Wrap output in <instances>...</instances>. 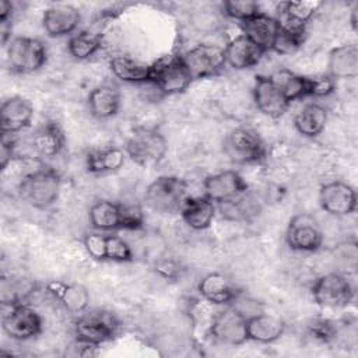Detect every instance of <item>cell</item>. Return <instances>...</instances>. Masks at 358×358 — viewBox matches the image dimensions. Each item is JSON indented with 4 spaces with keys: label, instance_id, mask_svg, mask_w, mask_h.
Segmentation results:
<instances>
[{
    "label": "cell",
    "instance_id": "6da1fadb",
    "mask_svg": "<svg viewBox=\"0 0 358 358\" xmlns=\"http://www.w3.org/2000/svg\"><path fill=\"white\" fill-rule=\"evenodd\" d=\"M62 190V178L50 166L42 165L27 175L18 183L20 197L34 208L45 210L53 206Z\"/></svg>",
    "mask_w": 358,
    "mask_h": 358
},
{
    "label": "cell",
    "instance_id": "7a4b0ae2",
    "mask_svg": "<svg viewBox=\"0 0 358 358\" xmlns=\"http://www.w3.org/2000/svg\"><path fill=\"white\" fill-rule=\"evenodd\" d=\"M126 155L138 166L150 169L158 166L168 151L164 134L148 126H138L131 130L124 144Z\"/></svg>",
    "mask_w": 358,
    "mask_h": 358
},
{
    "label": "cell",
    "instance_id": "3957f363",
    "mask_svg": "<svg viewBox=\"0 0 358 358\" xmlns=\"http://www.w3.org/2000/svg\"><path fill=\"white\" fill-rule=\"evenodd\" d=\"M192 81L182 55H168L150 64V83L164 95L180 94Z\"/></svg>",
    "mask_w": 358,
    "mask_h": 358
},
{
    "label": "cell",
    "instance_id": "277c9868",
    "mask_svg": "<svg viewBox=\"0 0 358 358\" xmlns=\"http://www.w3.org/2000/svg\"><path fill=\"white\" fill-rule=\"evenodd\" d=\"M222 150L234 164H257L267 155V147L257 131L248 127L231 130L222 143Z\"/></svg>",
    "mask_w": 358,
    "mask_h": 358
},
{
    "label": "cell",
    "instance_id": "5b68a950",
    "mask_svg": "<svg viewBox=\"0 0 358 358\" xmlns=\"http://www.w3.org/2000/svg\"><path fill=\"white\" fill-rule=\"evenodd\" d=\"M6 55L8 67L17 74L38 71L48 60V50L43 42L31 36H15L10 39Z\"/></svg>",
    "mask_w": 358,
    "mask_h": 358
},
{
    "label": "cell",
    "instance_id": "8992f818",
    "mask_svg": "<svg viewBox=\"0 0 358 358\" xmlns=\"http://www.w3.org/2000/svg\"><path fill=\"white\" fill-rule=\"evenodd\" d=\"M186 182L179 176H159L152 180L144 193L145 204L161 214H172L180 210L186 196Z\"/></svg>",
    "mask_w": 358,
    "mask_h": 358
},
{
    "label": "cell",
    "instance_id": "52a82bcc",
    "mask_svg": "<svg viewBox=\"0 0 358 358\" xmlns=\"http://www.w3.org/2000/svg\"><path fill=\"white\" fill-rule=\"evenodd\" d=\"M310 291L315 303L320 308H345L354 299L352 284L340 273H327L317 277Z\"/></svg>",
    "mask_w": 358,
    "mask_h": 358
},
{
    "label": "cell",
    "instance_id": "ba28073f",
    "mask_svg": "<svg viewBox=\"0 0 358 358\" xmlns=\"http://www.w3.org/2000/svg\"><path fill=\"white\" fill-rule=\"evenodd\" d=\"M285 242L296 252H317L323 245V229L319 220L309 213L295 214L285 231Z\"/></svg>",
    "mask_w": 358,
    "mask_h": 358
},
{
    "label": "cell",
    "instance_id": "9c48e42d",
    "mask_svg": "<svg viewBox=\"0 0 358 358\" xmlns=\"http://www.w3.org/2000/svg\"><path fill=\"white\" fill-rule=\"evenodd\" d=\"M120 329V322L113 313L96 310L80 316L76 320L74 331L77 340L99 347L103 343L112 341Z\"/></svg>",
    "mask_w": 358,
    "mask_h": 358
},
{
    "label": "cell",
    "instance_id": "30bf717a",
    "mask_svg": "<svg viewBox=\"0 0 358 358\" xmlns=\"http://www.w3.org/2000/svg\"><path fill=\"white\" fill-rule=\"evenodd\" d=\"M246 319L248 316L236 306L227 305L225 309L214 316L208 333L220 344L229 347L242 345L248 341Z\"/></svg>",
    "mask_w": 358,
    "mask_h": 358
},
{
    "label": "cell",
    "instance_id": "8fae6325",
    "mask_svg": "<svg viewBox=\"0 0 358 358\" xmlns=\"http://www.w3.org/2000/svg\"><path fill=\"white\" fill-rule=\"evenodd\" d=\"M182 57L193 80L214 77L227 64L224 48L214 43H197Z\"/></svg>",
    "mask_w": 358,
    "mask_h": 358
},
{
    "label": "cell",
    "instance_id": "7c38bea8",
    "mask_svg": "<svg viewBox=\"0 0 358 358\" xmlns=\"http://www.w3.org/2000/svg\"><path fill=\"white\" fill-rule=\"evenodd\" d=\"M3 331L17 341H24L36 337L42 331V317L29 305H11L10 310L1 319Z\"/></svg>",
    "mask_w": 358,
    "mask_h": 358
},
{
    "label": "cell",
    "instance_id": "4fadbf2b",
    "mask_svg": "<svg viewBox=\"0 0 358 358\" xmlns=\"http://www.w3.org/2000/svg\"><path fill=\"white\" fill-rule=\"evenodd\" d=\"M87 253L102 262L126 263L133 260V252L129 243L116 235H105L101 232H90L83 239Z\"/></svg>",
    "mask_w": 358,
    "mask_h": 358
},
{
    "label": "cell",
    "instance_id": "5bb4252c",
    "mask_svg": "<svg viewBox=\"0 0 358 358\" xmlns=\"http://www.w3.org/2000/svg\"><path fill=\"white\" fill-rule=\"evenodd\" d=\"M319 204L322 210L334 217H345L357 210L355 189L343 180L323 183L319 189Z\"/></svg>",
    "mask_w": 358,
    "mask_h": 358
},
{
    "label": "cell",
    "instance_id": "9a60e30c",
    "mask_svg": "<svg viewBox=\"0 0 358 358\" xmlns=\"http://www.w3.org/2000/svg\"><path fill=\"white\" fill-rule=\"evenodd\" d=\"M203 189L206 197L218 204L248 192V183L238 171L228 169L206 176Z\"/></svg>",
    "mask_w": 358,
    "mask_h": 358
},
{
    "label": "cell",
    "instance_id": "2e32d148",
    "mask_svg": "<svg viewBox=\"0 0 358 358\" xmlns=\"http://www.w3.org/2000/svg\"><path fill=\"white\" fill-rule=\"evenodd\" d=\"M34 117V106L29 99L14 95L3 101L0 108V127L3 136H13L28 127Z\"/></svg>",
    "mask_w": 358,
    "mask_h": 358
},
{
    "label": "cell",
    "instance_id": "e0dca14e",
    "mask_svg": "<svg viewBox=\"0 0 358 358\" xmlns=\"http://www.w3.org/2000/svg\"><path fill=\"white\" fill-rule=\"evenodd\" d=\"M253 101L260 113L273 119L281 117L289 106L287 98L274 85L268 76H256L253 85Z\"/></svg>",
    "mask_w": 358,
    "mask_h": 358
},
{
    "label": "cell",
    "instance_id": "ac0fdd59",
    "mask_svg": "<svg viewBox=\"0 0 358 358\" xmlns=\"http://www.w3.org/2000/svg\"><path fill=\"white\" fill-rule=\"evenodd\" d=\"M197 291L210 303L214 305H232L239 295L241 289L224 273L213 271L206 274L197 284Z\"/></svg>",
    "mask_w": 358,
    "mask_h": 358
},
{
    "label": "cell",
    "instance_id": "d6986e66",
    "mask_svg": "<svg viewBox=\"0 0 358 358\" xmlns=\"http://www.w3.org/2000/svg\"><path fill=\"white\" fill-rule=\"evenodd\" d=\"M66 137L59 123L48 120L34 130L31 134V148L34 154L42 159L56 158L64 148Z\"/></svg>",
    "mask_w": 358,
    "mask_h": 358
},
{
    "label": "cell",
    "instance_id": "ffe728a7",
    "mask_svg": "<svg viewBox=\"0 0 358 358\" xmlns=\"http://www.w3.org/2000/svg\"><path fill=\"white\" fill-rule=\"evenodd\" d=\"M81 21L80 11L71 4H53L42 14V27L52 38L73 34Z\"/></svg>",
    "mask_w": 358,
    "mask_h": 358
},
{
    "label": "cell",
    "instance_id": "44dd1931",
    "mask_svg": "<svg viewBox=\"0 0 358 358\" xmlns=\"http://www.w3.org/2000/svg\"><path fill=\"white\" fill-rule=\"evenodd\" d=\"M225 63L235 70H248L255 67L266 53L243 34L232 38L224 48Z\"/></svg>",
    "mask_w": 358,
    "mask_h": 358
},
{
    "label": "cell",
    "instance_id": "7402d4cb",
    "mask_svg": "<svg viewBox=\"0 0 358 358\" xmlns=\"http://www.w3.org/2000/svg\"><path fill=\"white\" fill-rule=\"evenodd\" d=\"M285 322L273 313H256L248 316L246 330L248 340L260 344H270L280 340L285 331Z\"/></svg>",
    "mask_w": 358,
    "mask_h": 358
},
{
    "label": "cell",
    "instance_id": "603a6c76",
    "mask_svg": "<svg viewBox=\"0 0 358 358\" xmlns=\"http://www.w3.org/2000/svg\"><path fill=\"white\" fill-rule=\"evenodd\" d=\"M122 95L113 84H99L91 90L87 98L90 113L98 119L105 120L115 116L120 109Z\"/></svg>",
    "mask_w": 358,
    "mask_h": 358
},
{
    "label": "cell",
    "instance_id": "cb8c5ba5",
    "mask_svg": "<svg viewBox=\"0 0 358 358\" xmlns=\"http://www.w3.org/2000/svg\"><path fill=\"white\" fill-rule=\"evenodd\" d=\"M242 34L257 45L264 52L271 50L274 39L277 36L280 24L277 18L267 14H257L243 22H241Z\"/></svg>",
    "mask_w": 358,
    "mask_h": 358
},
{
    "label": "cell",
    "instance_id": "d4e9b609",
    "mask_svg": "<svg viewBox=\"0 0 358 358\" xmlns=\"http://www.w3.org/2000/svg\"><path fill=\"white\" fill-rule=\"evenodd\" d=\"M48 291L59 301V303L70 313H83L90 303L88 289L77 282L49 281Z\"/></svg>",
    "mask_w": 358,
    "mask_h": 358
},
{
    "label": "cell",
    "instance_id": "484cf974",
    "mask_svg": "<svg viewBox=\"0 0 358 358\" xmlns=\"http://www.w3.org/2000/svg\"><path fill=\"white\" fill-rule=\"evenodd\" d=\"M179 213L189 228L194 231H203L211 225L215 217V206L214 201L206 196L186 197L180 206Z\"/></svg>",
    "mask_w": 358,
    "mask_h": 358
},
{
    "label": "cell",
    "instance_id": "4316f807",
    "mask_svg": "<svg viewBox=\"0 0 358 358\" xmlns=\"http://www.w3.org/2000/svg\"><path fill=\"white\" fill-rule=\"evenodd\" d=\"M329 76L331 78H355L358 76V46L343 43L333 48L327 59Z\"/></svg>",
    "mask_w": 358,
    "mask_h": 358
},
{
    "label": "cell",
    "instance_id": "83f0119b",
    "mask_svg": "<svg viewBox=\"0 0 358 358\" xmlns=\"http://www.w3.org/2000/svg\"><path fill=\"white\" fill-rule=\"evenodd\" d=\"M126 151L120 147L108 145L91 150L85 157V168L90 173H110L119 171L126 162Z\"/></svg>",
    "mask_w": 358,
    "mask_h": 358
},
{
    "label": "cell",
    "instance_id": "f1b7e54d",
    "mask_svg": "<svg viewBox=\"0 0 358 358\" xmlns=\"http://www.w3.org/2000/svg\"><path fill=\"white\" fill-rule=\"evenodd\" d=\"M218 211L227 221L246 222L259 215L260 203L256 197L245 192L234 199L218 203Z\"/></svg>",
    "mask_w": 358,
    "mask_h": 358
},
{
    "label": "cell",
    "instance_id": "f546056e",
    "mask_svg": "<svg viewBox=\"0 0 358 358\" xmlns=\"http://www.w3.org/2000/svg\"><path fill=\"white\" fill-rule=\"evenodd\" d=\"M327 110L316 102H308L298 109L294 116V126L296 131L305 137L319 136L326 126Z\"/></svg>",
    "mask_w": 358,
    "mask_h": 358
},
{
    "label": "cell",
    "instance_id": "4dcf8cb0",
    "mask_svg": "<svg viewBox=\"0 0 358 358\" xmlns=\"http://www.w3.org/2000/svg\"><path fill=\"white\" fill-rule=\"evenodd\" d=\"M268 77L289 103L292 101L310 96V81L306 76H301L291 70L281 69L274 71Z\"/></svg>",
    "mask_w": 358,
    "mask_h": 358
},
{
    "label": "cell",
    "instance_id": "1f68e13d",
    "mask_svg": "<svg viewBox=\"0 0 358 358\" xmlns=\"http://www.w3.org/2000/svg\"><path fill=\"white\" fill-rule=\"evenodd\" d=\"M112 74L124 83H150V64L117 55L109 59Z\"/></svg>",
    "mask_w": 358,
    "mask_h": 358
},
{
    "label": "cell",
    "instance_id": "d6a6232c",
    "mask_svg": "<svg viewBox=\"0 0 358 358\" xmlns=\"http://www.w3.org/2000/svg\"><path fill=\"white\" fill-rule=\"evenodd\" d=\"M88 218L96 231L120 229V203L110 200L95 201L88 211Z\"/></svg>",
    "mask_w": 358,
    "mask_h": 358
},
{
    "label": "cell",
    "instance_id": "836d02e7",
    "mask_svg": "<svg viewBox=\"0 0 358 358\" xmlns=\"http://www.w3.org/2000/svg\"><path fill=\"white\" fill-rule=\"evenodd\" d=\"M319 7V1H285L278 6L277 21L281 25L305 27Z\"/></svg>",
    "mask_w": 358,
    "mask_h": 358
},
{
    "label": "cell",
    "instance_id": "e575fe53",
    "mask_svg": "<svg viewBox=\"0 0 358 358\" xmlns=\"http://www.w3.org/2000/svg\"><path fill=\"white\" fill-rule=\"evenodd\" d=\"M305 38V27H291L280 24L271 50L278 55H291L303 45Z\"/></svg>",
    "mask_w": 358,
    "mask_h": 358
},
{
    "label": "cell",
    "instance_id": "d590c367",
    "mask_svg": "<svg viewBox=\"0 0 358 358\" xmlns=\"http://www.w3.org/2000/svg\"><path fill=\"white\" fill-rule=\"evenodd\" d=\"M101 38L90 31H81L70 36L67 50L76 60H87L101 49Z\"/></svg>",
    "mask_w": 358,
    "mask_h": 358
},
{
    "label": "cell",
    "instance_id": "8d00e7d4",
    "mask_svg": "<svg viewBox=\"0 0 358 358\" xmlns=\"http://www.w3.org/2000/svg\"><path fill=\"white\" fill-rule=\"evenodd\" d=\"M260 7L256 1L249 0H229L222 3V14L224 17L238 20L241 22L260 14Z\"/></svg>",
    "mask_w": 358,
    "mask_h": 358
},
{
    "label": "cell",
    "instance_id": "74e56055",
    "mask_svg": "<svg viewBox=\"0 0 358 358\" xmlns=\"http://www.w3.org/2000/svg\"><path fill=\"white\" fill-rule=\"evenodd\" d=\"M222 11H213L207 8H201L200 11H194L190 17L193 27L203 34H213L218 31L222 25Z\"/></svg>",
    "mask_w": 358,
    "mask_h": 358
},
{
    "label": "cell",
    "instance_id": "f35d334b",
    "mask_svg": "<svg viewBox=\"0 0 358 358\" xmlns=\"http://www.w3.org/2000/svg\"><path fill=\"white\" fill-rule=\"evenodd\" d=\"M144 225V213L137 204H120V229H140Z\"/></svg>",
    "mask_w": 358,
    "mask_h": 358
},
{
    "label": "cell",
    "instance_id": "ab89813d",
    "mask_svg": "<svg viewBox=\"0 0 358 358\" xmlns=\"http://www.w3.org/2000/svg\"><path fill=\"white\" fill-rule=\"evenodd\" d=\"M309 333L322 343H330L337 336V326L333 320L316 319L309 324Z\"/></svg>",
    "mask_w": 358,
    "mask_h": 358
},
{
    "label": "cell",
    "instance_id": "60d3db41",
    "mask_svg": "<svg viewBox=\"0 0 358 358\" xmlns=\"http://www.w3.org/2000/svg\"><path fill=\"white\" fill-rule=\"evenodd\" d=\"M310 81V96H327L336 88V80L329 74L309 77Z\"/></svg>",
    "mask_w": 358,
    "mask_h": 358
},
{
    "label": "cell",
    "instance_id": "b9f144b4",
    "mask_svg": "<svg viewBox=\"0 0 358 358\" xmlns=\"http://www.w3.org/2000/svg\"><path fill=\"white\" fill-rule=\"evenodd\" d=\"M14 140L10 138L7 140L3 136V141H1V148H0V169L4 171L7 168V165L11 162V159L14 158Z\"/></svg>",
    "mask_w": 358,
    "mask_h": 358
},
{
    "label": "cell",
    "instance_id": "7bdbcfd3",
    "mask_svg": "<svg viewBox=\"0 0 358 358\" xmlns=\"http://www.w3.org/2000/svg\"><path fill=\"white\" fill-rule=\"evenodd\" d=\"M11 17H13V4L7 0H3L0 3V22H1V25L10 24Z\"/></svg>",
    "mask_w": 358,
    "mask_h": 358
}]
</instances>
